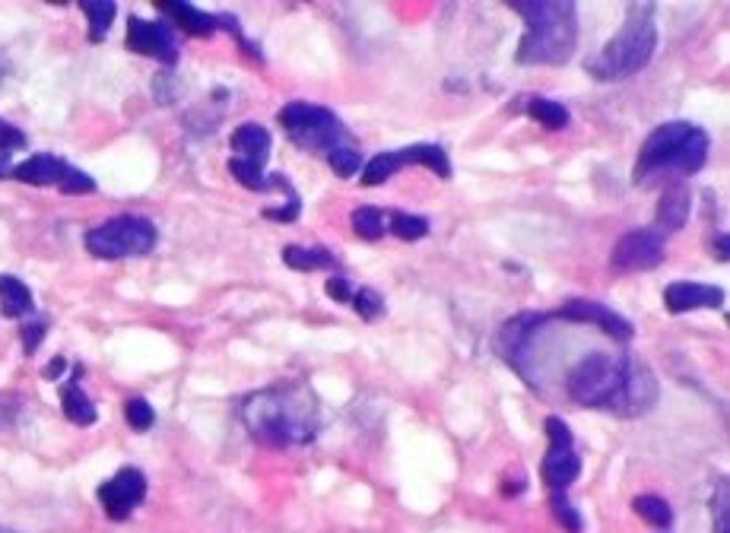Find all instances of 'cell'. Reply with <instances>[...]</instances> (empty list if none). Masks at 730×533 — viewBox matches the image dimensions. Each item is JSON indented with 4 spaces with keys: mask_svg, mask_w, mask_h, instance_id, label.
<instances>
[{
    "mask_svg": "<svg viewBox=\"0 0 730 533\" xmlns=\"http://www.w3.org/2000/svg\"><path fill=\"white\" fill-rule=\"evenodd\" d=\"M568 397L588 410H610L616 417H641L658 400V381L633 356L588 352L566 378Z\"/></svg>",
    "mask_w": 730,
    "mask_h": 533,
    "instance_id": "cell-1",
    "label": "cell"
},
{
    "mask_svg": "<svg viewBox=\"0 0 730 533\" xmlns=\"http://www.w3.org/2000/svg\"><path fill=\"white\" fill-rule=\"evenodd\" d=\"M238 417L264 448H302L321 432V400L308 381H280L245 397Z\"/></svg>",
    "mask_w": 730,
    "mask_h": 533,
    "instance_id": "cell-2",
    "label": "cell"
},
{
    "mask_svg": "<svg viewBox=\"0 0 730 533\" xmlns=\"http://www.w3.org/2000/svg\"><path fill=\"white\" fill-rule=\"evenodd\" d=\"M524 17L527 32L521 35L515 61L527 68H559L578 45V10L572 0H524L512 3Z\"/></svg>",
    "mask_w": 730,
    "mask_h": 533,
    "instance_id": "cell-3",
    "label": "cell"
},
{
    "mask_svg": "<svg viewBox=\"0 0 730 533\" xmlns=\"http://www.w3.org/2000/svg\"><path fill=\"white\" fill-rule=\"evenodd\" d=\"M708 163V134L692 121H667L645 140L636 163L638 185H655L660 178L677 182V175H696Z\"/></svg>",
    "mask_w": 730,
    "mask_h": 533,
    "instance_id": "cell-4",
    "label": "cell"
},
{
    "mask_svg": "<svg viewBox=\"0 0 730 533\" xmlns=\"http://www.w3.org/2000/svg\"><path fill=\"white\" fill-rule=\"evenodd\" d=\"M658 48V25H655V7L651 3H633L626 13V23L613 35L607 45L600 48L594 58H588V70L594 80H626L645 70L655 58Z\"/></svg>",
    "mask_w": 730,
    "mask_h": 533,
    "instance_id": "cell-5",
    "label": "cell"
},
{
    "mask_svg": "<svg viewBox=\"0 0 730 533\" xmlns=\"http://www.w3.org/2000/svg\"><path fill=\"white\" fill-rule=\"evenodd\" d=\"M280 127L286 131V137L292 140L296 146H302L315 156L328 160L333 150L340 146H356L347 124L333 115L325 105H311V102H289L280 109Z\"/></svg>",
    "mask_w": 730,
    "mask_h": 533,
    "instance_id": "cell-6",
    "label": "cell"
},
{
    "mask_svg": "<svg viewBox=\"0 0 730 533\" xmlns=\"http://www.w3.org/2000/svg\"><path fill=\"white\" fill-rule=\"evenodd\" d=\"M160 242V233L150 219L143 216H112L86 233L83 245L99 260H124V257L150 255Z\"/></svg>",
    "mask_w": 730,
    "mask_h": 533,
    "instance_id": "cell-7",
    "label": "cell"
},
{
    "mask_svg": "<svg viewBox=\"0 0 730 533\" xmlns=\"http://www.w3.org/2000/svg\"><path fill=\"white\" fill-rule=\"evenodd\" d=\"M407 165H425L439 178H451L448 153L439 143H413V146H403V150H384V153L372 156V163H366V168H362V185H384L388 178H394Z\"/></svg>",
    "mask_w": 730,
    "mask_h": 533,
    "instance_id": "cell-8",
    "label": "cell"
},
{
    "mask_svg": "<svg viewBox=\"0 0 730 533\" xmlns=\"http://www.w3.org/2000/svg\"><path fill=\"white\" fill-rule=\"evenodd\" d=\"M10 178H17V182H23V185L58 187V191H64V194H93L95 191V182L86 172L73 168L71 163H64V160H58V156H51V153H35V156H29L25 163L13 165V175H10Z\"/></svg>",
    "mask_w": 730,
    "mask_h": 533,
    "instance_id": "cell-9",
    "label": "cell"
},
{
    "mask_svg": "<svg viewBox=\"0 0 730 533\" xmlns=\"http://www.w3.org/2000/svg\"><path fill=\"white\" fill-rule=\"evenodd\" d=\"M543 432L549 441L546 461H543V480L549 492H566L578 476H582V458L575 451V441L568 432L566 419L549 417L543 422Z\"/></svg>",
    "mask_w": 730,
    "mask_h": 533,
    "instance_id": "cell-10",
    "label": "cell"
},
{
    "mask_svg": "<svg viewBox=\"0 0 730 533\" xmlns=\"http://www.w3.org/2000/svg\"><path fill=\"white\" fill-rule=\"evenodd\" d=\"M664 252H667V235L658 233L655 226H638L616 242L610 264L619 274H645L664 264Z\"/></svg>",
    "mask_w": 730,
    "mask_h": 533,
    "instance_id": "cell-11",
    "label": "cell"
},
{
    "mask_svg": "<svg viewBox=\"0 0 730 533\" xmlns=\"http://www.w3.org/2000/svg\"><path fill=\"white\" fill-rule=\"evenodd\" d=\"M99 505L112 521H127L146 499V476L137 467H121L112 480L99 486Z\"/></svg>",
    "mask_w": 730,
    "mask_h": 533,
    "instance_id": "cell-12",
    "label": "cell"
},
{
    "mask_svg": "<svg viewBox=\"0 0 730 533\" xmlns=\"http://www.w3.org/2000/svg\"><path fill=\"white\" fill-rule=\"evenodd\" d=\"M556 318H563V321H575V325H590V327H600L607 337L613 340H633V334H636V327L629 318H623L619 311H613L610 305H604V301H590V299H572L566 301L559 311H556Z\"/></svg>",
    "mask_w": 730,
    "mask_h": 533,
    "instance_id": "cell-13",
    "label": "cell"
},
{
    "mask_svg": "<svg viewBox=\"0 0 730 533\" xmlns=\"http://www.w3.org/2000/svg\"><path fill=\"white\" fill-rule=\"evenodd\" d=\"M127 48L134 54H146V58H156L163 64H178V39L172 32L168 23H153V20H141V17H131L127 20Z\"/></svg>",
    "mask_w": 730,
    "mask_h": 533,
    "instance_id": "cell-14",
    "label": "cell"
},
{
    "mask_svg": "<svg viewBox=\"0 0 730 533\" xmlns=\"http://www.w3.org/2000/svg\"><path fill=\"white\" fill-rule=\"evenodd\" d=\"M156 10L165 13L172 23L178 25V29H185L188 35H213L216 29H226V32H233L238 35V20L233 13H207V10H201V7H194V3H182V0H168V3H156Z\"/></svg>",
    "mask_w": 730,
    "mask_h": 533,
    "instance_id": "cell-15",
    "label": "cell"
},
{
    "mask_svg": "<svg viewBox=\"0 0 730 533\" xmlns=\"http://www.w3.org/2000/svg\"><path fill=\"white\" fill-rule=\"evenodd\" d=\"M664 305L670 315H686L696 308H721L724 305V289L711 286V283H692V279H680L670 283L664 289Z\"/></svg>",
    "mask_w": 730,
    "mask_h": 533,
    "instance_id": "cell-16",
    "label": "cell"
},
{
    "mask_svg": "<svg viewBox=\"0 0 730 533\" xmlns=\"http://www.w3.org/2000/svg\"><path fill=\"white\" fill-rule=\"evenodd\" d=\"M229 146H233V153H236L233 160L255 165V168H264L267 156H270L274 140H270V131H267L264 124H258V121H248V124L236 127V134H233V140H229Z\"/></svg>",
    "mask_w": 730,
    "mask_h": 533,
    "instance_id": "cell-17",
    "label": "cell"
},
{
    "mask_svg": "<svg viewBox=\"0 0 730 533\" xmlns=\"http://www.w3.org/2000/svg\"><path fill=\"white\" fill-rule=\"evenodd\" d=\"M689 209H692V194H689V187L683 182H670V185L664 187V194H660V204H658V233L670 235V233H680L686 226V219H689Z\"/></svg>",
    "mask_w": 730,
    "mask_h": 533,
    "instance_id": "cell-18",
    "label": "cell"
},
{
    "mask_svg": "<svg viewBox=\"0 0 730 533\" xmlns=\"http://www.w3.org/2000/svg\"><path fill=\"white\" fill-rule=\"evenodd\" d=\"M80 378H83V369L76 366L71 378L61 385V410H64V417L71 419L73 426H93L99 413H95L93 400L83 391Z\"/></svg>",
    "mask_w": 730,
    "mask_h": 533,
    "instance_id": "cell-19",
    "label": "cell"
},
{
    "mask_svg": "<svg viewBox=\"0 0 730 533\" xmlns=\"http://www.w3.org/2000/svg\"><path fill=\"white\" fill-rule=\"evenodd\" d=\"M35 311L32 289L20 277H0V315L3 318H29Z\"/></svg>",
    "mask_w": 730,
    "mask_h": 533,
    "instance_id": "cell-20",
    "label": "cell"
},
{
    "mask_svg": "<svg viewBox=\"0 0 730 533\" xmlns=\"http://www.w3.org/2000/svg\"><path fill=\"white\" fill-rule=\"evenodd\" d=\"M518 102L521 109L534 117L537 124H543L546 131H563V127H568V121H572L566 105H563V102H553V99H546V95H524Z\"/></svg>",
    "mask_w": 730,
    "mask_h": 533,
    "instance_id": "cell-21",
    "label": "cell"
},
{
    "mask_svg": "<svg viewBox=\"0 0 730 533\" xmlns=\"http://www.w3.org/2000/svg\"><path fill=\"white\" fill-rule=\"evenodd\" d=\"M284 264L289 270H302V274H311V270H337V267H340V260L330 255L328 248H302V245H286Z\"/></svg>",
    "mask_w": 730,
    "mask_h": 533,
    "instance_id": "cell-22",
    "label": "cell"
},
{
    "mask_svg": "<svg viewBox=\"0 0 730 533\" xmlns=\"http://www.w3.org/2000/svg\"><path fill=\"white\" fill-rule=\"evenodd\" d=\"M80 10L90 20V42H102L109 35V29H112V20H115L119 7L112 0H83Z\"/></svg>",
    "mask_w": 730,
    "mask_h": 533,
    "instance_id": "cell-23",
    "label": "cell"
},
{
    "mask_svg": "<svg viewBox=\"0 0 730 533\" xmlns=\"http://www.w3.org/2000/svg\"><path fill=\"white\" fill-rule=\"evenodd\" d=\"M633 509L641 521H648L651 527H660L667 531L674 524V509L660 499V495H636L633 499Z\"/></svg>",
    "mask_w": 730,
    "mask_h": 533,
    "instance_id": "cell-24",
    "label": "cell"
},
{
    "mask_svg": "<svg viewBox=\"0 0 730 533\" xmlns=\"http://www.w3.org/2000/svg\"><path fill=\"white\" fill-rule=\"evenodd\" d=\"M347 305H353L356 315L362 318V321H378L381 315H384V299L378 296L376 289H369V286H359L353 289V296Z\"/></svg>",
    "mask_w": 730,
    "mask_h": 533,
    "instance_id": "cell-25",
    "label": "cell"
},
{
    "mask_svg": "<svg viewBox=\"0 0 730 533\" xmlns=\"http://www.w3.org/2000/svg\"><path fill=\"white\" fill-rule=\"evenodd\" d=\"M353 229L366 242H378L384 235V213L376 207H359L353 213Z\"/></svg>",
    "mask_w": 730,
    "mask_h": 533,
    "instance_id": "cell-26",
    "label": "cell"
},
{
    "mask_svg": "<svg viewBox=\"0 0 730 533\" xmlns=\"http://www.w3.org/2000/svg\"><path fill=\"white\" fill-rule=\"evenodd\" d=\"M549 509H553V514H556V521L566 527L568 533H582L585 531V521H582V514H578V509L568 502L566 492H549Z\"/></svg>",
    "mask_w": 730,
    "mask_h": 533,
    "instance_id": "cell-27",
    "label": "cell"
},
{
    "mask_svg": "<svg viewBox=\"0 0 730 533\" xmlns=\"http://www.w3.org/2000/svg\"><path fill=\"white\" fill-rule=\"evenodd\" d=\"M124 419H127V426H131L134 432H150V429L156 426V410L150 407V400L131 397V400L124 403Z\"/></svg>",
    "mask_w": 730,
    "mask_h": 533,
    "instance_id": "cell-28",
    "label": "cell"
},
{
    "mask_svg": "<svg viewBox=\"0 0 730 533\" xmlns=\"http://www.w3.org/2000/svg\"><path fill=\"white\" fill-rule=\"evenodd\" d=\"M388 229L398 235V238H403V242H417V238H425V235H429V219L413 216V213H394Z\"/></svg>",
    "mask_w": 730,
    "mask_h": 533,
    "instance_id": "cell-29",
    "label": "cell"
},
{
    "mask_svg": "<svg viewBox=\"0 0 730 533\" xmlns=\"http://www.w3.org/2000/svg\"><path fill=\"white\" fill-rule=\"evenodd\" d=\"M711 517H714V533H730V486L728 480H718L714 495H711Z\"/></svg>",
    "mask_w": 730,
    "mask_h": 533,
    "instance_id": "cell-30",
    "label": "cell"
},
{
    "mask_svg": "<svg viewBox=\"0 0 730 533\" xmlns=\"http://www.w3.org/2000/svg\"><path fill=\"white\" fill-rule=\"evenodd\" d=\"M328 165L333 168V175L340 178H353L356 172L362 168V153L356 146H340L328 156Z\"/></svg>",
    "mask_w": 730,
    "mask_h": 533,
    "instance_id": "cell-31",
    "label": "cell"
},
{
    "mask_svg": "<svg viewBox=\"0 0 730 533\" xmlns=\"http://www.w3.org/2000/svg\"><path fill=\"white\" fill-rule=\"evenodd\" d=\"M25 143H29V140H25L23 131H20L17 124H10V121H3V117H0V153H7V156H10L13 150H23Z\"/></svg>",
    "mask_w": 730,
    "mask_h": 533,
    "instance_id": "cell-32",
    "label": "cell"
},
{
    "mask_svg": "<svg viewBox=\"0 0 730 533\" xmlns=\"http://www.w3.org/2000/svg\"><path fill=\"white\" fill-rule=\"evenodd\" d=\"M45 334H48V321H29V325H23L25 356H32V352L39 349V344L45 340Z\"/></svg>",
    "mask_w": 730,
    "mask_h": 533,
    "instance_id": "cell-33",
    "label": "cell"
},
{
    "mask_svg": "<svg viewBox=\"0 0 730 533\" xmlns=\"http://www.w3.org/2000/svg\"><path fill=\"white\" fill-rule=\"evenodd\" d=\"M325 289H328L330 299L340 301V305H347V301H350V296H353V283H350L347 277L328 279V286H325Z\"/></svg>",
    "mask_w": 730,
    "mask_h": 533,
    "instance_id": "cell-34",
    "label": "cell"
},
{
    "mask_svg": "<svg viewBox=\"0 0 730 533\" xmlns=\"http://www.w3.org/2000/svg\"><path fill=\"white\" fill-rule=\"evenodd\" d=\"M13 403H20L17 397H3L0 394V426H10L17 413H20V407H13Z\"/></svg>",
    "mask_w": 730,
    "mask_h": 533,
    "instance_id": "cell-35",
    "label": "cell"
},
{
    "mask_svg": "<svg viewBox=\"0 0 730 533\" xmlns=\"http://www.w3.org/2000/svg\"><path fill=\"white\" fill-rule=\"evenodd\" d=\"M64 369H68V359H64V356H58V359H51V366L45 369V378L48 381H58Z\"/></svg>",
    "mask_w": 730,
    "mask_h": 533,
    "instance_id": "cell-36",
    "label": "cell"
},
{
    "mask_svg": "<svg viewBox=\"0 0 730 533\" xmlns=\"http://www.w3.org/2000/svg\"><path fill=\"white\" fill-rule=\"evenodd\" d=\"M714 252H718V257H721V260H728V255H730V238L724 233L718 235V242H714Z\"/></svg>",
    "mask_w": 730,
    "mask_h": 533,
    "instance_id": "cell-37",
    "label": "cell"
},
{
    "mask_svg": "<svg viewBox=\"0 0 730 533\" xmlns=\"http://www.w3.org/2000/svg\"><path fill=\"white\" fill-rule=\"evenodd\" d=\"M10 175H13V160L7 153H0V182L10 178Z\"/></svg>",
    "mask_w": 730,
    "mask_h": 533,
    "instance_id": "cell-38",
    "label": "cell"
},
{
    "mask_svg": "<svg viewBox=\"0 0 730 533\" xmlns=\"http://www.w3.org/2000/svg\"><path fill=\"white\" fill-rule=\"evenodd\" d=\"M7 61H3V54H0V83H3V76H7Z\"/></svg>",
    "mask_w": 730,
    "mask_h": 533,
    "instance_id": "cell-39",
    "label": "cell"
},
{
    "mask_svg": "<svg viewBox=\"0 0 730 533\" xmlns=\"http://www.w3.org/2000/svg\"><path fill=\"white\" fill-rule=\"evenodd\" d=\"M0 533H13V531H0Z\"/></svg>",
    "mask_w": 730,
    "mask_h": 533,
    "instance_id": "cell-40",
    "label": "cell"
}]
</instances>
